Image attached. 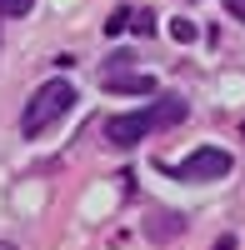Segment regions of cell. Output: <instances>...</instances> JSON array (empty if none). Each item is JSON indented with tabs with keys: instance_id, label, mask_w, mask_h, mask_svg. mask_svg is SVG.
Masks as SVG:
<instances>
[{
	"instance_id": "9",
	"label": "cell",
	"mask_w": 245,
	"mask_h": 250,
	"mask_svg": "<svg viewBox=\"0 0 245 250\" xmlns=\"http://www.w3.org/2000/svg\"><path fill=\"white\" fill-rule=\"evenodd\" d=\"M125 20H130V10H115L110 25H105V35H120V30H125Z\"/></svg>"
},
{
	"instance_id": "4",
	"label": "cell",
	"mask_w": 245,
	"mask_h": 250,
	"mask_svg": "<svg viewBox=\"0 0 245 250\" xmlns=\"http://www.w3.org/2000/svg\"><path fill=\"white\" fill-rule=\"evenodd\" d=\"M125 65H130V55H110L105 70H100V90H110V95H150L155 80L140 75V70H125Z\"/></svg>"
},
{
	"instance_id": "6",
	"label": "cell",
	"mask_w": 245,
	"mask_h": 250,
	"mask_svg": "<svg viewBox=\"0 0 245 250\" xmlns=\"http://www.w3.org/2000/svg\"><path fill=\"white\" fill-rule=\"evenodd\" d=\"M170 35H175V45H195V40H200V25L185 20V15H175V20H170Z\"/></svg>"
},
{
	"instance_id": "7",
	"label": "cell",
	"mask_w": 245,
	"mask_h": 250,
	"mask_svg": "<svg viewBox=\"0 0 245 250\" xmlns=\"http://www.w3.org/2000/svg\"><path fill=\"white\" fill-rule=\"evenodd\" d=\"M30 5H35V0H0V20H20Z\"/></svg>"
},
{
	"instance_id": "11",
	"label": "cell",
	"mask_w": 245,
	"mask_h": 250,
	"mask_svg": "<svg viewBox=\"0 0 245 250\" xmlns=\"http://www.w3.org/2000/svg\"><path fill=\"white\" fill-rule=\"evenodd\" d=\"M210 250H235V235H220V240H215Z\"/></svg>"
},
{
	"instance_id": "3",
	"label": "cell",
	"mask_w": 245,
	"mask_h": 250,
	"mask_svg": "<svg viewBox=\"0 0 245 250\" xmlns=\"http://www.w3.org/2000/svg\"><path fill=\"white\" fill-rule=\"evenodd\" d=\"M230 150H220V145H200L195 155H185L180 165H165V175L175 180H185V185H200V180H220V175H230Z\"/></svg>"
},
{
	"instance_id": "2",
	"label": "cell",
	"mask_w": 245,
	"mask_h": 250,
	"mask_svg": "<svg viewBox=\"0 0 245 250\" xmlns=\"http://www.w3.org/2000/svg\"><path fill=\"white\" fill-rule=\"evenodd\" d=\"M70 110H75V85L55 75V80H45V85L30 95V105L20 110V135H25V140L45 135L50 125H55L60 115H70Z\"/></svg>"
},
{
	"instance_id": "8",
	"label": "cell",
	"mask_w": 245,
	"mask_h": 250,
	"mask_svg": "<svg viewBox=\"0 0 245 250\" xmlns=\"http://www.w3.org/2000/svg\"><path fill=\"white\" fill-rule=\"evenodd\" d=\"M130 20H135V25H130L135 35H155V15H150V10H135Z\"/></svg>"
},
{
	"instance_id": "12",
	"label": "cell",
	"mask_w": 245,
	"mask_h": 250,
	"mask_svg": "<svg viewBox=\"0 0 245 250\" xmlns=\"http://www.w3.org/2000/svg\"><path fill=\"white\" fill-rule=\"evenodd\" d=\"M0 250H20V245H10V240H0Z\"/></svg>"
},
{
	"instance_id": "10",
	"label": "cell",
	"mask_w": 245,
	"mask_h": 250,
	"mask_svg": "<svg viewBox=\"0 0 245 250\" xmlns=\"http://www.w3.org/2000/svg\"><path fill=\"white\" fill-rule=\"evenodd\" d=\"M225 10H230L235 20H245V0H225Z\"/></svg>"
},
{
	"instance_id": "5",
	"label": "cell",
	"mask_w": 245,
	"mask_h": 250,
	"mask_svg": "<svg viewBox=\"0 0 245 250\" xmlns=\"http://www.w3.org/2000/svg\"><path fill=\"white\" fill-rule=\"evenodd\" d=\"M180 230H185V215H165V210H160V215L145 225V235H150V240H170V235H180Z\"/></svg>"
},
{
	"instance_id": "1",
	"label": "cell",
	"mask_w": 245,
	"mask_h": 250,
	"mask_svg": "<svg viewBox=\"0 0 245 250\" xmlns=\"http://www.w3.org/2000/svg\"><path fill=\"white\" fill-rule=\"evenodd\" d=\"M190 115V105L180 95H160L155 105H140V110H125V115H110L105 120V145H115V150H130V145H140L150 130H170V125H180Z\"/></svg>"
}]
</instances>
